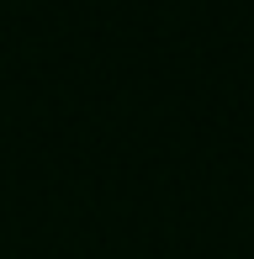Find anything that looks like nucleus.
<instances>
[]
</instances>
